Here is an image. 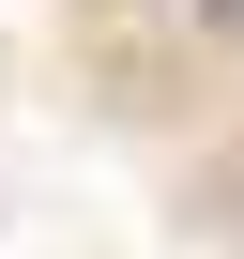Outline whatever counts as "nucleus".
Returning <instances> with one entry per match:
<instances>
[{
    "label": "nucleus",
    "instance_id": "f257e3e1",
    "mask_svg": "<svg viewBox=\"0 0 244 259\" xmlns=\"http://www.w3.org/2000/svg\"><path fill=\"white\" fill-rule=\"evenodd\" d=\"M183 16H198V31H244V0H183Z\"/></svg>",
    "mask_w": 244,
    "mask_h": 259
}]
</instances>
